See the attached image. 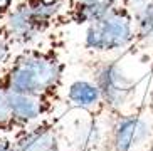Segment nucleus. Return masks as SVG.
Here are the masks:
<instances>
[{"mask_svg": "<svg viewBox=\"0 0 153 151\" xmlns=\"http://www.w3.org/2000/svg\"><path fill=\"white\" fill-rule=\"evenodd\" d=\"M68 102L72 107H79L94 114H101L106 111L101 99V93L93 81H74L68 87Z\"/></svg>", "mask_w": 153, "mask_h": 151, "instance_id": "nucleus-9", "label": "nucleus"}, {"mask_svg": "<svg viewBox=\"0 0 153 151\" xmlns=\"http://www.w3.org/2000/svg\"><path fill=\"white\" fill-rule=\"evenodd\" d=\"M12 56H14V45H12V42L0 32V71L9 64Z\"/></svg>", "mask_w": 153, "mask_h": 151, "instance_id": "nucleus-11", "label": "nucleus"}, {"mask_svg": "<svg viewBox=\"0 0 153 151\" xmlns=\"http://www.w3.org/2000/svg\"><path fill=\"white\" fill-rule=\"evenodd\" d=\"M93 82L98 86L106 113L123 111L136 91V82L126 76L114 59H98L91 64Z\"/></svg>", "mask_w": 153, "mask_h": 151, "instance_id": "nucleus-5", "label": "nucleus"}, {"mask_svg": "<svg viewBox=\"0 0 153 151\" xmlns=\"http://www.w3.org/2000/svg\"><path fill=\"white\" fill-rule=\"evenodd\" d=\"M153 36V0H146L135 10V42ZM133 42V44H135Z\"/></svg>", "mask_w": 153, "mask_h": 151, "instance_id": "nucleus-10", "label": "nucleus"}, {"mask_svg": "<svg viewBox=\"0 0 153 151\" xmlns=\"http://www.w3.org/2000/svg\"><path fill=\"white\" fill-rule=\"evenodd\" d=\"M57 104L59 102L52 99L0 89V134H15L52 116Z\"/></svg>", "mask_w": 153, "mask_h": 151, "instance_id": "nucleus-4", "label": "nucleus"}, {"mask_svg": "<svg viewBox=\"0 0 153 151\" xmlns=\"http://www.w3.org/2000/svg\"><path fill=\"white\" fill-rule=\"evenodd\" d=\"M109 126L104 133V151H133L150 138V124L140 114L108 113Z\"/></svg>", "mask_w": 153, "mask_h": 151, "instance_id": "nucleus-6", "label": "nucleus"}, {"mask_svg": "<svg viewBox=\"0 0 153 151\" xmlns=\"http://www.w3.org/2000/svg\"><path fill=\"white\" fill-rule=\"evenodd\" d=\"M14 7V0H0V22L4 20Z\"/></svg>", "mask_w": 153, "mask_h": 151, "instance_id": "nucleus-13", "label": "nucleus"}, {"mask_svg": "<svg viewBox=\"0 0 153 151\" xmlns=\"http://www.w3.org/2000/svg\"><path fill=\"white\" fill-rule=\"evenodd\" d=\"M0 151H15V134H0Z\"/></svg>", "mask_w": 153, "mask_h": 151, "instance_id": "nucleus-12", "label": "nucleus"}, {"mask_svg": "<svg viewBox=\"0 0 153 151\" xmlns=\"http://www.w3.org/2000/svg\"><path fill=\"white\" fill-rule=\"evenodd\" d=\"M146 0H120V4H123V5H126V7H140L141 4H145Z\"/></svg>", "mask_w": 153, "mask_h": 151, "instance_id": "nucleus-14", "label": "nucleus"}, {"mask_svg": "<svg viewBox=\"0 0 153 151\" xmlns=\"http://www.w3.org/2000/svg\"><path fill=\"white\" fill-rule=\"evenodd\" d=\"M68 0H19L0 22V32L14 47H25L54 30Z\"/></svg>", "mask_w": 153, "mask_h": 151, "instance_id": "nucleus-2", "label": "nucleus"}, {"mask_svg": "<svg viewBox=\"0 0 153 151\" xmlns=\"http://www.w3.org/2000/svg\"><path fill=\"white\" fill-rule=\"evenodd\" d=\"M61 36L37 40L15 52L0 71V89L61 102L68 64Z\"/></svg>", "mask_w": 153, "mask_h": 151, "instance_id": "nucleus-1", "label": "nucleus"}, {"mask_svg": "<svg viewBox=\"0 0 153 151\" xmlns=\"http://www.w3.org/2000/svg\"><path fill=\"white\" fill-rule=\"evenodd\" d=\"M116 4L120 0H68L66 9L54 24V30L71 25H89Z\"/></svg>", "mask_w": 153, "mask_h": 151, "instance_id": "nucleus-8", "label": "nucleus"}, {"mask_svg": "<svg viewBox=\"0 0 153 151\" xmlns=\"http://www.w3.org/2000/svg\"><path fill=\"white\" fill-rule=\"evenodd\" d=\"M61 114L47 116L15 133V151H61Z\"/></svg>", "mask_w": 153, "mask_h": 151, "instance_id": "nucleus-7", "label": "nucleus"}, {"mask_svg": "<svg viewBox=\"0 0 153 151\" xmlns=\"http://www.w3.org/2000/svg\"><path fill=\"white\" fill-rule=\"evenodd\" d=\"M135 42V12L116 4L111 10L86 25L84 49L94 54L121 50Z\"/></svg>", "mask_w": 153, "mask_h": 151, "instance_id": "nucleus-3", "label": "nucleus"}]
</instances>
